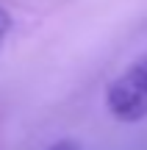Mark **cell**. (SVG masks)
Returning <instances> with one entry per match:
<instances>
[{
	"label": "cell",
	"mask_w": 147,
	"mask_h": 150,
	"mask_svg": "<svg viewBox=\"0 0 147 150\" xmlns=\"http://www.w3.org/2000/svg\"><path fill=\"white\" fill-rule=\"evenodd\" d=\"M106 108L120 122L147 120V53L122 70L106 89Z\"/></svg>",
	"instance_id": "6da1fadb"
},
{
	"label": "cell",
	"mask_w": 147,
	"mask_h": 150,
	"mask_svg": "<svg viewBox=\"0 0 147 150\" xmlns=\"http://www.w3.org/2000/svg\"><path fill=\"white\" fill-rule=\"evenodd\" d=\"M47 150H81V145L72 142V139H61V142H56V145H50Z\"/></svg>",
	"instance_id": "3957f363"
},
{
	"label": "cell",
	"mask_w": 147,
	"mask_h": 150,
	"mask_svg": "<svg viewBox=\"0 0 147 150\" xmlns=\"http://www.w3.org/2000/svg\"><path fill=\"white\" fill-rule=\"evenodd\" d=\"M11 28H14V20H11V14L0 6V47L6 45V39H8V33H11Z\"/></svg>",
	"instance_id": "7a4b0ae2"
}]
</instances>
